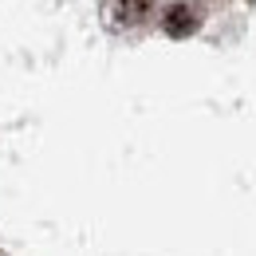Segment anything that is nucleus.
Instances as JSON below:
<instances>
[{"mask_svg": "<svg viewBox=\"0 0 256 256\" xmlns=\"http://www.w3.org/2000/svg\"><path fill=\"white\" fill-rule=\"evenodd\" d=\"M162 24H166L170 36L182 40V36H193L197 28H201V16H197V8H193L190 0H178V4L166 8V20H162Z\"/></svg>", "mask_w": 256, "mask_h": 256, "instance_id": "f257e3e1", "label": "nucleus"}, {"mask_svg": "<svg viewBox=\"0 0 256 256\" xmlns=\"http://www.w3.org/2000/svg\"><path fill=\"white\" fill-rule=\"evenodd\" d=\"M106 16H110V24H118V28L142 24V20L150 16V0H110V4H106Z\"/></svg>", "mask_w": 256, "mask_h": 256, "instance_id": "f03ea898", "label": "nucleus"}]
</instances>
